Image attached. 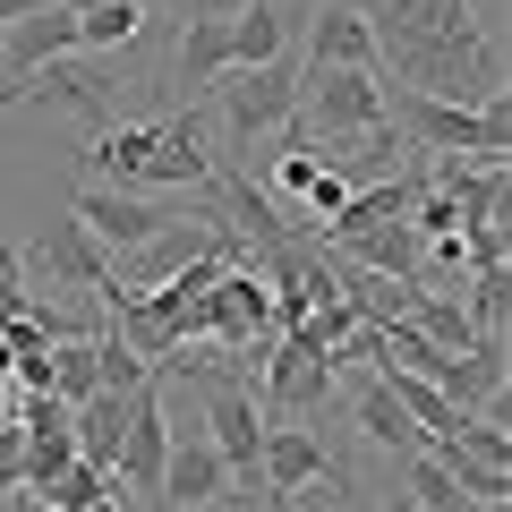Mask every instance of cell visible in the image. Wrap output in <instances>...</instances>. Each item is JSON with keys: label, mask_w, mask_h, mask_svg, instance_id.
Returning <instances> with one entry per match:
<instances>
[{"label": "cell", "mask_w": 512, "mask_h": 512, "mask_svg": "<svg viewBox=\"0 0 512 512\" xmlns=\"http://www.w3.org/2000/svg\"><path fill=\"white\" fill-rule=\"evenodd\" d=\"M376 69H393L410 94L436 103H504V35L478 0H367Z\"/></svg>", "instance_id": "obj_1"}, {"label": "cell", "mask_w": 512, "mask_h": 512, "mask_svg": "<svg viewBox=\"0 0 512 512\" xmlns=\"http://www.w3.org/2000/svg\"><path fill=\"white\" fill-rule=\"evenodd\" d=\"M222 154L205 146V111H171V120H120V128H94L86 146V188H214Z\"/></svg>", "instance_id": "obj_2"}, {"label": "cell", "mask_w": 512, "mask_h": 512, "mask_svg": "<svg viewBox=\"0 0 512 512\" xmlns=\"http://www.w3.org/2000/svg\"><path fill=\"white\" fill-rule=\"evenodd\" d=\"M384 120H393V137H402L410 154H436V163H504L512 154V111L504 103H436V94H410L384 77Z\"/></svg>", "instance_id": "obj_3"}, {"label": "cell", "mask_w": 512, "mask_h": 512, "mask_svg": "<svg viewBox=\"0 0 512 512\" xmlns=\"http://www.w3.org/2000/svg\"><path fill=\"white\" fill-rule=\"evenodd\" d=\"M282 128L299 146H333V137L384 128V69H299V111Z\"/></svg>", "instance_id": "obj_4"}, {"label": "cell", "mask_w": 512, "mask_h": 512, "mask_svg": "<svg viewBox=\"0 0 512 512\" xmlns=\"http://www.w3.org/2000/svg\"><path fill=\"white\" fill-rule=\"evenodd\" d=\"M291 111H299V60H291V52L256 60V69H231V77L214 86V120H222L231 146H256V137L282 128Z\"/></svg>", "instance_id": "obj_5"}, {"label": "cell", "mask_w": 512, "mask_h": 512, "mask_svg": "<svg viewBox=\"0 0 512 512\" xmlns=\"http://www.w3.org/2000/svg\"><path fill=\"white\" fill-rule=\"evenodd\" d=\"M188 376L205 384V444L222 453L231 487H256V444H265V419H256V393L239 367H214V359H188Z\"/></svg>", "instance_id": "obj_6"}, {"label": "cell", "mask_w": 512, "mask_h": 512, "mask_svg": "<svg viewBox=\"0 0 512 512\" xmlns=\"http://www.w3.org/2000/svg\"><path fill=\"white\" fill-rule=\"evenodd\" d=\"M333 376H342V367H333L325 350H308L299 333H282V342L265 350V384H248V393H256V419H265V427H299L308 410L333 402Z\"/></svg>", "instance_id": "obj_7"}, {"label": "cell", "mask_w": 512, "mask_h": 512, "mask_svg": "<svg viewBox=\"0 0 512 512\" xmlns=\"http://www.w3.org/2000/svg\"><path fill=\"white\" fill-rule=\"evenodd\" d=\"M77 222L94 231V248L120 265V256H137V248H154V239H171L188 214H171V205H154V197H128V188H77V205H69Z\"/></svg>", "instance_id": "obj_8"}, {"label": "cell", "mask_w": 512, "mask_h": 512, "mask_svg": "<svg viewBox=\"0 0 512 512\" xmlns=\"http://www.w3.org/2000/svg\"><path fill=\"white\" fill-rule=\"evenodd\" d=\"M163 453H171V427H163V376H146L128 393V436L111 453V487L128 495H163Z\"/></svg>", "instance_id": "obj_9"}, {"label": "cell", "mask_w": 512, "mask_h": 512, "mask_svg": "<svg viewBox=\"0 0 512 512\" xmlns=\"http://www.w3.org/2000/svg\"><path fill=\"white\" fill-rule=\"evenodd\" d=\"M222 495H231V470H222V453L205 444V427H180L163 453V495L154 504L163 512H214Z\"/></svg>", "instance_id": "obj_10"}, {"label": "cell", "mask_w": 512, "mask_h": 512, "mask_svg": "<svg viewBox=\"0 0 512 512\" xmlns=\"http://www.w3.org/2000/svg\"><path fill=\"white\" fill-rule=\"evenodd\" d=\"M26 265H35V274H52V282H69V291H94V299L120 282V265L94 248V231H86L77 214H69V222H52V231L35 239V256H26Z\"/></svg>", "instance_id": "obj_11"}, {"label": "cell", "mask_w": 512, "mask_h": 512, "mask_svg": "<svg viewBox=\"0 0 512 512\" xmlns=\"http://www.w3.org/2000/svg\"><path fill=\"white\" fill-rule=\"evenodd\" d=\"M308 69H376V35H367L359 9L325 0V9L308 18Z\"/></svg>", "instance_id": "obj_12"}, {"label": "cell", "mask_w": 512, "mask_h": 512, "mask_svg": "<svg viewBox=\"0 0 512 512\" xmlns=\"http://www.w3.org/2000/svg\"><path fill=\"white\" fill-rule=\"evenodd\" d=\"M350 419H359V436L367 444H384V453H427V436H419V427H410V410L402 402H393V393H384V376H376V367H367V376L359 384H350Z\"/></svg>", "instance_id": "obj_13"}, {"label": "cell", "mask_w": 512, "mask_h": 512, "mask_svg": "<svg viewBox=\"0 0 512 512\" xmlns=\"http://www.w3.org/2000/svg\"><path fill=\"white\" fill-rule=\"evenodd\" d=\"M111 495H120V487H111V470H94V461H69V470H60L43 495H26V504H35V512H103Z\"/></svg>", "instance_id": "obj_14"}, {"label": "cell", "mask_w": 512, "mask_h": 512, "mask_svg": "<svg viewBox=\"0 0 512 512\" xmlns=\"http://www.w3.org/2000/svg\"><path fill=\"white\" fill-rule=\"evenodd\" d=\"M94 393H103L94 333H86V342H52V402H60V410H77V402H94Z\"/></svg>", "instance_id": "obj_15"}, {"label": "cell", "mask_w": 512, "mask_h": 512, "mask_svg": "<svg viewBox=\"0 0 512 512\" xmlns=\"http://www.w3.org/2000/svg\"><path fill=\"white\" fill-rule=\"evenodd\" d=\"M137 26H146V0H103L77 18V52H120V43H137Z\"/></svg>", "instance_id": "obj_16"}, {"label": "cell", "mask_w": 512, "mask_h": 512, "mask_svg": "<svg viewBox=\"0 0 512 512\" xmlns=\"http://www.w3.org/2000/svg\"><path fill=\"white\" fill-rule=\"evenodd\" d=\"M444 444H453V453H470V461H487V470H512V436H504L495 419H461Z\"/></svg>", "instance_id": "obj_17"}, {"label": "cell", "mask_w": 512, "mask_h": 512, "mask_svg": "<svg viewBox=\"0 0 512 512\" xmlns=\"http://www.w3.org/2000/svg\"><path fill=\"white\" fill-rule=\"evenodd\" d=\"M18 478H26V427L9 419L0 427V495H18Z\"/></svg>", "instance_id": "obj_18"}, {"label": "cell", "mask_w": 512, "mask_h": 512, "mask_svg": "<svg viewBox=\"0 0 512 512\" xmlns=\"http://www.w3.org/2000/svg\"><path fill=\"white\" fill-rule=\"evenodd\" d=\"M26 299H35V291H26V256L0 239V308H26Z\"/></svg>", "instance_id": "obj_19"}, {"label": "cell", "mask_w": 512, "mask_h": 512, "mask_svg": "<svg viewBox=\"0 0 512 512\" xmlns=\"http://www.w3.org/2000/svg\"><path fill=\"white\" fill-rule=\"evenodd\" d=\"M9 419H18V384L0 376V427H9Z\"/></svg>", "instance_id": "obj_20"}, {"label": "cell", "mask_w": 512, "mask_h": 512, "mask_svg": "<svg viewBox=\"0 0 512 512\" xmlns=\"http://www.w3.org/2000/svg\"><path fill=\"white\" fill-rule=\"evenodd\" d=\"M197 9L205 18H231V9H248V0H197Z\"/></svg>", "instance_id": "obj_21"}, {"label": "cell", "mask_w": 512, "mask_h": 512, "mask_svg": "<svg viewBox=\"0 0 512 512\" xmlns=\"http://www.w3.org/2000/svg\"><path fill=\"white\" fill-rule=\"evenodd\" d=\"M26 94H35V86H9V77H0V111H9V103H26Z\"/></svg>", "instance_id": "obj_22"}, {"label": "cell", "mask_w": 512, "mask_h": 512, "mask_svg": "<svg viewBox=\"0 0 512 512\" xmlns=\"http://www.w3.org/2000/svg\"><path fill=\"white\" fill-rule=\"evenodd\" d=\"M342 9H359V0H342Z\"/></svg>", "instance_id": "obj_23"}]
</instances>
